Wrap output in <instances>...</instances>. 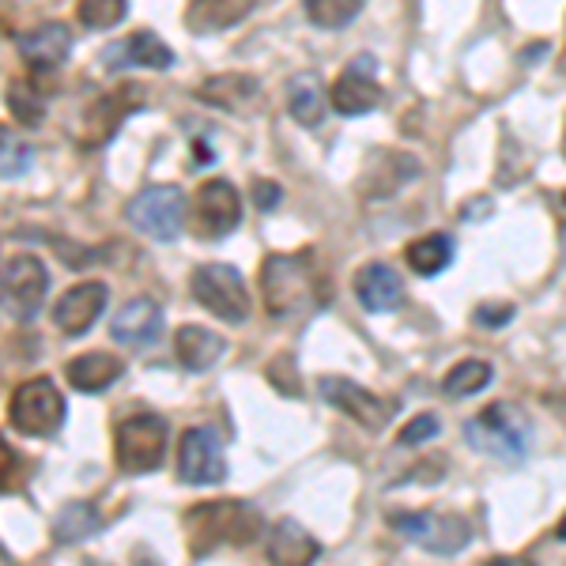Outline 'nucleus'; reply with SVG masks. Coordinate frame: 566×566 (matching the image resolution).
<instances>
[{"label": "nucleus", "mask_w": 566, "mask_h": 566, "mask_svg": "<svg viewBox=\"0 0 566 566\" xmlns=\"http://www.w3.org/2000/svg\"><path fill=\"white\" fill-rule=\"evenodd\" d=\"M258 8V0H189L186 31L189 34H219L239 27Z\"/></svg>", "instance_id": "aec40b11"}, {"label": "nucleus", "mask_w": 566, "mask_h": 566, "mask_svg": "<svg viewBox=\"0 0 566 566\" xmlns=\"http://www.w3.org/2000/svg\"><path fill=\"white\" fill-rule=\"evenodd\" d=\"M306 15L314 27H325V31H340V27L355 23V15L367 8V0H303Z\"/></svg>", "instance_id": "c756f323"}, {"label": "nucleus", "mask_w": 566, "mask_h": 566, "mask_svg": "<svg viewBox=\"0 0 566 566\" xmlns=\"http://www.w3.org/2000/svg\"><path fill=\"white\" fill-rule=\"evenodd\" d=\"M27 167H31V148H27L23 140H12V136L4 133V178L23 175Z\"/></svg>", "instance_id": "72a5a7b5"}, {"label": "nucleus", "mask_w": 566, "mask_h": 566, "mask_svg": "<svg viewBox=\"0 0 566 566\" xmlns=\"http://www.w3.org/2000/svg\"><path fill=\"white\" fill-rule=\"evenodd\" d=\"M178 480L189 488H212L227 480L223 438L212 427H189L178 442Z\"/></svg>", "instance_id": "9b49d317"}, {"label": "nucleus", "mask_w": 566, "mask_h": 566, "mask_svg": "<svg viewBox=\"0 0 566 566\" xmlns=\"http://www.w3.org/2000/svg\"><path fill=\"white\" fill-rule=\"evenodd\" d=\"M328 283L314 253H269L261 264V303L272 322H295L325 303Z\"/></svg>", "instance_id": "f257e3e1"}, {"label": "nucleus", "mask_w": 566, "mask_h": 566, "mask_svg": "<svg viewBox=\"0 0 566 566\" xmlns=\"http://www.w3.org/2000/svg\"><path fill=\"white\" fill-rule=\"evenodd\" d=\"M242 223V197L227 178H208L189 205V227L197 239L219 242Z\"/></svg>", "instance_id": "1a4fd4ad"}, {"label": "nucleus", "mask_w": 566, "mask_h": 566, "mask_svg": "<svg viewBox=\"0 0 566 566\" xmlns=\"http://www.w3.org/2000/svg\"><path fill=\"white\" fill-rule=\"evenodd\" d=\"M106 69H170L175 65V50L159 39L155 31H133L129 39L114 42L103 57Z\"/></svg>", "instance_id": "6ab92c4d"}, {"label": "nucleus", "mask_w": 566, "mask_h": 566, "mask_svg": "<svg viewBox=\"0 0 566 566\" xmlns=\"http://www.w3.org/2000/svg\"><path fill=\"white\" fill-rule=\"evenodd\" d=\"M352 291L367 314H392V310L405 306V280H400L397 269L381 261L363 264L352 276Z\"/></svg>", "instance_id": "dca6fc26"}, {"label": "nucleus", "mask_w": 566, "mask_h": 566, "mask_svg": "<svg viewBox=\"0 0 566 566\" xmlns=\"http://www.w3.org/2000/svg\"><path fill=\"white\" fill-rule=\"evenodd\" d=\"M317 392H322L325 405H333L336 412H344L348 419H355V423L367 427V431H381V427L389 423V405L378 397V392L363 389L359 381L328 374V378L317 381Z\"/></svg>", "instance_id": "ddd939ff"}, {"label": "nucleus", "mask_w": 566, "mask_h": 566, "mask_svg": "<svg viewBox=\"0 0 566 566\" xmlns=\"http://www.w3.org/2000/svg\"><path fill=\"white\" fill-rule=\"evenodd\" d=\"M0 453H4V495H12V491H20L23 488V476H20V469H23V458L12 450V446H0Z\"/></svg>", "instance_id": "f704fd0d"}, {"label": "nucleus", "mask_w": 566, "mask_h": 566, "mask_svg": "<svg viewBox=\"0 0 566 566\" xmlns=\"http://www.w3.org/2000/svg\"><path fill=\"white\" fill-rule=\"evenodd\" d=\"M189 291L208 314H216L219 322H231V325H242L250 322V310H253V298H250V287H245L242 272L234 264H219V261H208V264H197L189 272Z\"/></svg>", "instance_id": "39448f33"}, {"label": "nucleus", "mask_w": 566, "mask_h": 566, "mask_svg": "<svg viewBox=\"0 0 566 566\" xmlns=\"http://www.w3.org/2000/svg\"><path fill=\"white\" fill-rule=\"evenodd\" d=\"M129 223L140 234H148L155 242H175L186 227V193L178 186H148L140 189L129 208H125Z\"/></svg>", "instance_id": "6e6552de"}, {"label": "nucleus", "mask_w": 566, "mask_h": 566, "mask_svg": "<svg viewBox=\"0 0 566 566\" xmlns=\"http://www.w3.org/2000/svg\"><path fill=\"white\" fill-rule=\"evenodd\" d=\"M15 45H20V57H23L27 69L50 76L53 69H61L69 61L72 31L65 23H42V27H34V31L20 34Z\"/></svg>", "instance_id": "a211bd4d"}, {"label": "nucleus", "mask_w": 566, "mask_h": 566, "mask_svg": "<svg viewBox=\"0 0 566 566\" xmlns=\"http://www.w3.org/2000/svg\"><path fill=\"white\" fill-rule=\"evenodd\" d=\"M227 352V340L219 333L205 325H181L175 333V355L189 374H205L208 367H216Z\"/></svg>", "instance_id": "4be33fe9"}, {"label": "nucleus", "mask_w": 566, "mask_h": 566, "mask_svg": "<svg viewBox=\"0 0 566 566\" xmlns=\"http://www.w3.org/2000/svg\"><path fill=\"white\" fill-rule=\"evenodd\" d=\"M42 72H34V76H23L15 80L12 87H8V106H12V114L20 117L23 125H39L42 122V109H45V95H42Z\"/></svg>", "instance_id": "c85d7f7f"}, {"label": "nucleus", "mask_w": 566, "mask_h": 566, "mask_svg": "<svg viewBox=\"0 0 566 566\" xmlns=\"http://www.w3.org/2000/svg\"><path fill=\"white\" fill-rule=\"evenodd\" d=\"M559 69L566 72V45H563V57H559Z\"/></svg>", "instance_id": "58836bf2"}, {"label": "nucleus", "mask_w": 566, "mask_h": 566, "mask_svg": "<svg viewBox=\"0 0 566 566\" xmlns=\"http://www.w3.org/2000/svg\"><path fill=\"white\" fill-rule=\"evenodd\" d=\"M328 98H333L336 114H344V117L370 114V109L381 103V84H378V76H374V61L359 57L352 69H344L340 76H336L333 91H328Z\"/></svg>", "instance_id": "2eb2a0df"}, {"label": "nucleus", "mask_w": 566, "mask_h": 566, "mask_svg": "<svg viewBox=\"0 0 566 566\" xmlns=\"http://www.w3.org/2000/svg\"><path fill=\"white\" fill-rule=\"evenodd\" d=\"M159 333H163V306L148 295L129 298L114 314V322H109V336L122 348H148V344L159 340Z\"/></svg>", "instance_id": "f3484780"}, {"label": "nucleus", "mask_w": 566, "mask_h": 566, "mask_svg": "<svg viewBox=\"0 0 566 566\" xmlns=\"http://www.w3.org/2000/svg\"><path fill=\"white\" fill-rule=\"evenodd\" d=\"M167 438L170 427L163 416L155 412H136L125 416L122 423L114 427V461L122 472L129 476H144V472H155L163 461H167Z\"/></svg>", "instance_id": "20e7f679"}, {"label": "nucleus", "mask_w": 566, "mask_h": 566, "mask_svg": "<svg viewBox=\"0 0 566 566\" xmlns=\"http://www.w3.org/2000/svg\"><path fill=\"white\" fill-rule=\"evenodd\" d=\"M491 378H495V370H491V363H483V359H461L458 367L446 370V378H442V392H446V397H453V400H461V397H476L480 389H488V386H491Z\"/></svg>", "instance_id": "bb28decb"}, {"label": "nucleus", "mask_w": 566, "mask_h": 566, "mask_svg": "<svg viewBox=\"0 0 566 566\" xmlns=\"http://www.w3.org/2000/svg\"><path fill=\"white\" fill-rule=\"evenodd\" d=\"M555 536H559V541L566 544V517H563V522H559V528H555Z\"/></svg>", "instance_id": "4c0bfd02"}, {"label": "nucleus", "mask_w": 566, "mask_h": 566, "mask_svg": "<svg viewBox=\"0 0 566 566\" xmlns=\"http://www.w3.org/2000/svg\"><path fill=\"white\" fill-rule=\"evenodd\" d=\"M517 314L514 303H480L476 310H472V322H476L480 328H502L510 325Z\"/></svg>", "instance_id": "473e14b6"}, {"label": "nucleus", "mask_w": 566, "mask_h": 566, "mask_svg": "<svg viewBox=\"0 0 566 566\" xmlns=\"http://www.w3.org/2000/svg\"><path fill=\"white\" fill-rule=\"evenodd\" d=\"M140 103H144V91L136 84H122V87L106 91L103 98H95V103L87 106L84 122H80V144H84V148H103Z\"/></svg>", "instance_id": "f8f14e48"}, {"label": "nucleus", "mask_w": 566, "mask_h": 566, "mask_svg": "<svg viewBox=\"0 0 566 566\" xmlns=\"http://www.w3.org/2000/svg\"><path fill=\"white\" fill-rule=\"evenodd\" d=\"M129 12V0H80L76 20L87 27V31H106V27H117Z\"/></svg>", "instance_id": "7c9ffc66"}, {"label": "nucleus", "mask_w": 566, "mask_h": 566, "mask_svg": "<svg viewBox=\"0 0 566 566\" xmlns=\"http://www.w3.org/2000/svg\"><path fill=\"white\" fill-rule=\"evenodd\" d=\"M103 528V517L91 502H69L65 510L57 514L53 522V533H57V544H76V541H87Z\"/></svg>", "instance_id": "cd10ccee"}, {"label": "nucleus", "mask_w": 566, "mask_h": 566, "mask_svg": "<svg viewBox=\"0 0 566 566\" xmlns=\"http://www.w3.org/2000/svg\"><path fill=\"white\" fill-rule=\"evenodd\" d=\"M181 525L189 533V555L208 559L219 547H250L261 536L264 517L245 499H212L197 502L181 514Z\"/></svg>", "instance_id": "f03ea898"}, {"label": "nucleus", "mask_w": 566, "mask_h": 566, "mask_svg": "<svg viewBox=\"0 0 566 566\" xmlns=\"http://www.w3.org/2000/svg\"><path fill=\"white\" fill-rule=\"evenodd\" d=\"M50 272L34 253H12L4 261V314L12 322H31L45 303Z\"/></svg>", "instance_id": "9d476101"}, {"label": "nucleus", "mask_w": 566, "mask_h": 566, "mask_svg": "<svg viewBox=\"0 0 566 566\" xmlns=\"http://www.w3.org/2000/svg\"><path fill=\"white\" fill-rule=\"evenodd\" d=\"M328 103H333V98L325 95L317 72H298V76L287 84V114L295 117L303 129H317V125L325 122Z\"/></svg>", "instance_id": "b1692460"}, {"label": "nucleus", "mask_w": 566, "mask_h": 566, "mask_svg": "<svg viewBox=\"0 0 566 566\" xmlns=\"http://www.w3.org/2000/svg\"><path fill=\"white\" fill-rule=\"evenodd\" d=\"M106 295H109L106 283H98V280L76 283V287H69L65 295L53 303V325L65 336H84L87 328L103 317Z\"/></svg>", "instance_id": "4468645a"}, {"label": "nucleus", "mask_w": 566, "mask_h": 566, "mask_svg": "<svg viewBox=\"0 0 566 566\" xmlns=\"http://www.w3.org/2000/svg\"><path fill=\"white\" fill-rule=\"evenodd\" d=\"M563 155H566V125H563Z\"/></svg>", "instance_id": "ea45409f"}, {"label": "nucleus", "mask_w": 566, "mask_h": 566, "mask_svg": "<svg viewBox=\"0 0 566 566\" xmlns=\"http://www.w3.org/2000/svg\"><path fill=\"white\" fill-rule=\"evenodd\" d=\"M547 405H552L555 419H563V427H566V389L563 392H552V397H547Z\"/></svg>", "instance_id": "e433bc0d"}, {"label": "nucleus", "mask_w": 566, "mask_h": 566, "mask_svg": "<svg viewBox=\"0 0 566 566\" xmlns=\"http://www.w3.org/2000/svg\"><path fill=\"white\" fill-rule=\"evenodd\" d=\"M258 76H245V72H227V76H212L197 87V98L219 109H245L258 98Z\"/></svg>", "instance_id": "393cba45"}, {"label": "nucleus", "mask_w": 566, "mask_h": 566, "mask_svg": "<svg viewBox=\"0 0 566 566\" xmlns=\"http://www.w3.org/2000/svg\"><path fill=\"white\" fill-rule=\"evenodd\" d=\"M125 374V363L109 352H84L65 363V378L80 392H106Z\"/></svg>", "instance_id": "5701e85b"}, {"label": "nucleus", "mask_w": 566, "mask_h": 566, "mask_svg": "<svg viewBox=\"0 0 566 566\" xmlns=\"http://www.w3.org/2000/svg\"><path fill=\"white\" fill-rule=\"evenodd\" d=\"M8 423L27 438H50L65 423V397L50 378H27L8 400Z\"/></svg>", "instance_id": "423d86ee"}, {"label": "nucleus", "mask_w": 566, "mask_h": 566, "mask_svg": "<svg viewBox=\"0 0 566 566\" xmlns=\"http://www.w3.org/2000/svg\"><path fill=\"white\" fill-rule=\"evenodd\" d=\"M264 555H269L272 563L306 566V563H314L317 555H322V544H317V536H310L298 522L280 517V522L272 525L269 541H264Z\"/></svg>", "instance_id": "412c9836"}, {"label": "nucleus", "mask_w": 566, "mask_h": 566, "mask_svg": "<svg viewBox=\"0 0 566 566\" xmlns=\"http://www.w3.org/2000/svg\"><path fill=\"white\" fill-rule=\"evenodd\" d=\"M389 528H397L405 541L419 544L431 555H458L472 541V525L461 514H431V510L389 514Z\"/></svg>", "instance_id": "0eeeda50"}, {"label": "nucleus", "mask_w": 566, "mask_h": 566, "mask_svg": "<svg viewBox=\"0 0 566 566\" xmlns=\"http://www.w3.org/2000/svg\"><path fill=\"white\" fill-rule=\"evenodd\" d=\"M280 197H283V189L276 186V181H253V200H258V208L261 212H272V208L280 205Z\"/></svg>", "instance_id": "c9c22d12"}, {"label": "nucleus", "mask_w": 566, "mask_h": 566, "mask_svg": "<svg viewBox=\"0 0 566 566\" xmlns=\"http://www.w3.org/2000/svg\"><path fill=\"white\" fill-rule=\"evenodd\" d=\"M453 253H458V245H453L450 234H427V239H416L412 245H405L408 269H412L416 276H427V280L450 269Z\"/></svg>", "instance_id": "a878e982"}, {"label": "nucleus", "mask_w": 566, "mask_h": 566, "mask_svg": "<svg viewBox=\"0 0 566 566\" xmlns=\"http://www.w3.org/2000/svg\"><path fill=\"white\" fill-rule=\"evenodd\" d=\"M438 431H442V427H438V416L419 412L416 419H408V427H400L397 446H423V442H431Z\"/></svg>", "instance_id": "2f4dec72"}, {"label": "nucleus", "mask_w": 566, "mask_h": 566, "mask_svg": "<svg viewBox=\"0 0 566 566\" xmlns=\"http://www.w3.org/2000/svg\"><path fill=\"white\" fill-rule=\"evenodd\" d=\"M563 205H566V193H563Z\"/></svg>", "instance_id": "a19ab883"}, {"label": "nucleus", "mask_w": 566, "mask_h": 566, "mask_svg": "<svg viewBox=\"0 0 566 566\" xmlns=\"http://www.w3.org/2000/svg\"><path fill=\"white\" fill-rule=\"evenodd\" d=\"M464 438L469 446L483 458H495L506 464L525 461L528 453V438H533V423L517 405L510 400H499V405H488L483 412H476L472 419H464Z\"/></svg>", "instance_id": "7ed1b4c3"}]
</instances>
